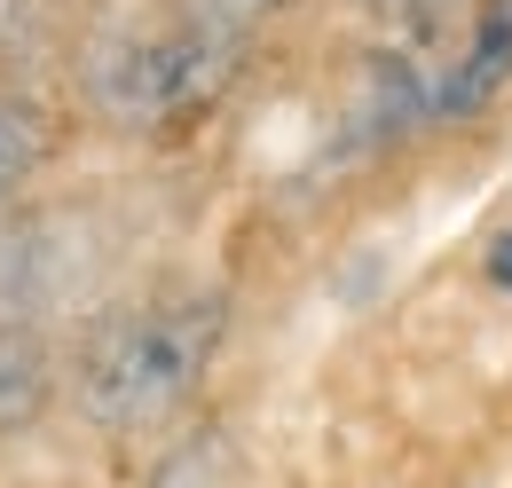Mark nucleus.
<instances>
[{"label":"nucleus","mask_w":512,"mask_h":488,"mask_svg":"<svg viewBox=\"0 0 512 488\" xmlns=\"http://www.w3.org/2000/svg\"><path fill=\"white\" fill-rule=\"evenodd\" d=\"M505 79H512V0H489L473 16V32H465V56L449 63L442 87H434V111L442 119H473Z\"/></svg>","instance_id":"7ed1b4c3"},{"label":"nucleus","mask_w":512,"mask_h":488,"mask_svg":"<svg viewBox=\"0 0 512 488\" xmlns=\"http://www.w3.org/2000/svg\"><path fill=\"white\" fill-rule=\"evenodd\" d=\"M221 347H229V292L213 284H166V292L119 300L64 355L71 410L111 441L166 433L205 394Z\"/></svg>","instance_id":"f257e3e1"},{"label":"nucleus","mask_w":512,"mask_h":488,"mask_svg":"<svg viewBox=\"0 0 512 488\" xmlns=\"http://www.w3.org/2000/svg\"><path fill=\"white\" fill-rule=\"evenodd\" d=\"M48 386H56V355H48V339L24 331V323H0V433L24 426V418H40Z\"/></svg>","instance_id":"20e7f679"},{"label":"nucleus","mask_w":512,"mask_h":488,"mask_svg":"<svg viewBox=\"0 0 512 488\" xmlns=\"http://www.w3.org/2000/svg\"><path fill=\"white\" fill-rule=\"evenodd\" d=\"M245 48L237 32H221L213 16L197 8H166V16H142V24H119L95 56H87V103L127 134H158V126L205 119L229 79L245 71Z\"/></svg>","instance_id":"f03ea898"},{"label":"nucleus","mask_w":512,"mask_h":488,"mask_svg":"<svg viewBox=\"0 0 512 488\" xmlns=\"http://www.w3.org/2000/svg\"><path fill=\"white\" fill-rule=\"evenodd\" d=\"M481 268H489V284H497V292H512V229L489 244V260H481Z\"/></svg>","instance_id":"6e6552de"},{"label":"nucleus","mask_w":512,"mask_h":488,"mask_svg":"<svg viewBox=\"0 0 512 488\" xmlns=\"http://www.w3.org/2000/svg\"><path fill=\"white\" fill-rule=\"evenodd\" d=\"M182 8H197V16H213L221 32H237V40H253L268 16H284L292 0H182Z\"/></svg>","instance_id":"0eeeda50"},{"label":"nucleus","mask_w":512,"mask_h":488,"mask_svg":"<svg viewBox=\"0 0 512 488\" xmlns=\"http://www.w3.org/2000/svg\"><path fill=\"white\" fill-rule=\"evenodd\" d=\"M40 158H48V111L32 95L0 87V197H16V189L32 182Z\"/></svg>","instance_id":"39448f33"},{"label":"nucleus","mask_w":512,"mask_h":488,"mask_svg":"<svg viewBox=\"0 0 512 488\" xmlns=\"http://www.w3.org/2000/svg\"><path fill=\"white\" fill-rule=\"evenodd\" d=\"M150 488H237V449H229V433H197L182 449H166V465H158Z\"/></svg>","instance_id":"423d86ee"}]
</instances>
